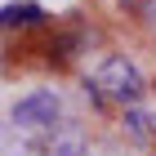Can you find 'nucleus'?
I'll use <instances>...</instances> for the list:
<instances>
[{"label": "nucleus", "instance_id": "obj_1", "mask_svg": "<svg viewBox=\"0 0 156 156\" xmlns=\"http://www.w3.org/2000/svg\"><path fill=\"white\" fill-rule=\"evenodd\" d=\"M85 94H89V103H94V107H107V103L134 107V103L147 94V85H143V72H138L129 58L112 54V58L103 62L89 80H85Z\"/></svg>", "mask_w": 156, "mask_h": 156}, {"label": "nucleus", "instance_id": "obj_2", "mask_svg": "<svg viewBox=\"0 0 156 156\" xmlns=\"http://www.w3.org/2000/svg\"><path fill=\"white\" fill-rule=\"evenodd\" d=\"M9 120L23 134H40V138H54L62 129V103L54 89H31L27 98H18L9 112Z\"/></svg>", "mask_w": 156, "mask_h": 156}, {"label": "nucleus", "instance_id": "obj_3", "mask_svg": "<svg viewBox=\"0 0 156 156\" xmlns=\"http://www.w3.org/2000/svg\"><path fill=\"white\" fill-rule=\"evenodd\" d=\"M45 152L49 156H89V147H85V138L72 129V125H62L54 138H45Z\"/></svg>", "mask_w": 156, "mask_h": 156}, {"label": "nucleus", "instance_id": "obj_4", "mask_svg": "<svg viewBox=\"0 0 156 156\" xmlns=\"http://www.w3.org/2000/svg\"><path fill=\"white\" fill-rule=\"evenodd\" d=\"M45 9L40 5H5V27H40Z\"/></svg>", "mask_w": 156, "mask_h": 156}, {"label": "nucleus", "instance_id": "obj_5", "mask_svg": "<svg viewBox=\"0 0 156 156\" xmlns=\"http://www.w3.org/2000/svg\"><path fill=\"white\" fill-rule=\"evenodd\" d=\"M125 125H129V134H134V138H147V134H152V125H156V120L147 116V112H138V107H129V112H125Z\"/></svg>", "mask_w": 156, "mask_h": 156}]
</instances>
